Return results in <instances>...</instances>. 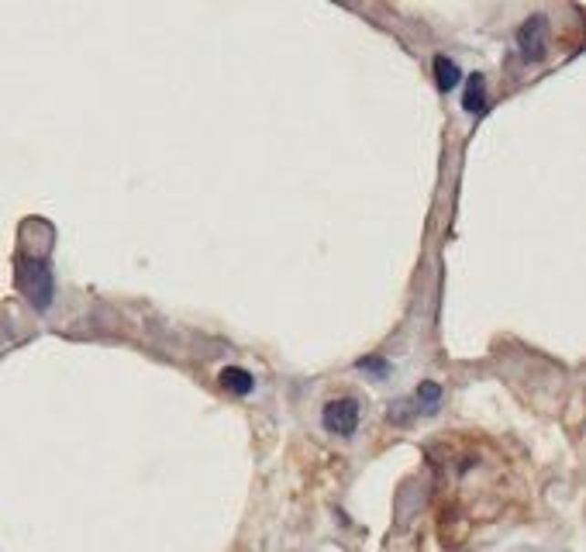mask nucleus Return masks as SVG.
<instances>
[{
    "instance_id": "4",
    "label": "nucleus",
    "mask_w": 586,
    "mask_h": 552,
    "mask_svg": "<svg viewBox=\"0 0 586 552\" xmlns=\"http://www.w3.org/2000/svg\"><path fill=\"white\" fill-rule=\"evenodd\" d=\"M432 73H434V87H438L442 94L455 90V87H459V79H463L459 63H455L452 56H445V52H438V56L432 59Z\"/></svg>"
},
{
    "instance_id": "7",
    "label": "nucleus",
    "mask_w": 586,
    "mask_h": 552,
    "mask_svg": "<svg viewBox=\"0 0 586 552\" xmlns=\"http://www.w3.org/2000/svg\"><path fill=\"white\" fill-rule=\"evenodd\" d=\"M442 383H434V380H424V383H417V394H414V404L424 414H434L438 411V401H442Z\"/></svg>"
},
{
    "instance_id": "2",
    "label": "nucleus",
    "mask_w": 586,
    "mask_h": 552,
    "mask_svg": "<svg viewBox=\"0 0 586 552\" xmlns=\"http://www.w3.org/2000/svg\"><path fill=\"white\" fill-rule=\"evenodd\" d=\"M359 418H362V404L355 397H335L321 411L324 432L335 435V439H352L355 428H359Z\"/></svg>"
},
{
    "instance_id": "8",
    "label": "nucleus",
    "mask_w": 586,
    "mask_h": 552,
    "mask_svg": "<svg viewBox=\"0 0 586 552\" xmlns=\"http://www.w3.org/2000/svg\"><path fill=\"white\" fill-rule=\"evenodd\" d=\"M359 370H370V373H386V363H383V359H376V356H366V359H359Z\"/></svg>"
},
{
    "instance_id": "5",
    "label": "nucleus",
    "mask_w": 586,
    "mask_h": 552,
    "mask_svg": "<svg viewBox=\"0 0 586 552\" xmlns=\"http://www.w3.org/2000/svg\"><path fill=\"white\" fill-rule=\"evenodd\" d=\"M217 383L235 397H248L256 391V377L248 373L246 366H225V370L217 373Z\"/></svg>"
},
{
    "instance_id": "6",
    "label": "nucleus",
    "mask_w": 586,
    "mask_h": 552,
    "mask_svg": "<svg viewBox=\"0 0 586 552\" xmlns=\"http://www.w3.org/2000/svg\"><path fill=\"white\" fill-rule=\"evenodd\" d=\"M463 108L469 114H483L490 108V97H487V77L483 73H473L469 83H466V94H463Z\"/></svg>"
},
{
    "instance_id": "3",
    "label": "nucleus",
    "mask_w": 586,
    "mask_h": 552,
    "mask_svg": "<svg viewBox=\"0 0 586 552\" xmlns=\"http://www.w3.org/2000/svg\"><path fill=\"white\" fill-rule=\"evenodd\" d=\"M514 42H518V52H521L525 63H541L549 56V17H528L525 25L518 28V35H514Z\"/></svg>"
},
{
    "instance_id": "1",
    "label": "nucleus",
    "mask_w": 586,
    "mask_h": 552,
    "mask_svg": "<svg viewBox=\"0 0 586 552\" xmlns=\"http://www.w3.org/2000/svg\"><path fill=\"white\" fill-rule=\"evenodd\" d=\"M17 290L31 300L35 311H48L56 297V276L46 255H21L17 259Z\"/></svg>"
}]
</instances>
